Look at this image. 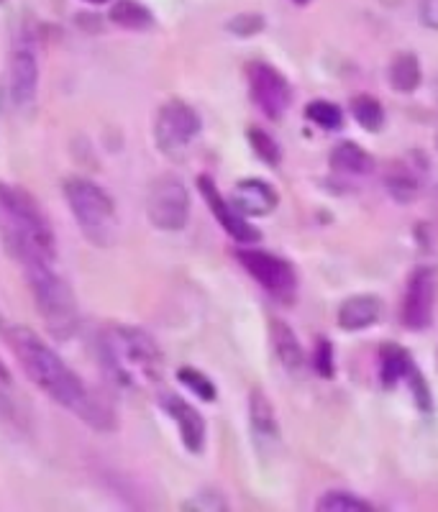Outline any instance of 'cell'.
<instances>
[{"label": "cell", "mask_w": 438, "mask_h": 512, "mask_svg": "<svg viewBox=\"0 0 438 512\" xmlns=\"http://www.w3.org/2000/svg\"><path fill=\"white\" fill-rule=\"evenodd\" d=\"M3 338L21 364V372L29 377L36 390L57 402L59 408L70 410L72 415L93 425L95 431H111L116 423L111 408L98 400V395L82 382L80 374L39 333L26 326H8Z\"/></svg>", "instance_id": "obj_1"}, {"label": "cell", "mask_w": 438, "mask_h": 512, "mask_svg": "<svg viewBox=\"0 0 438 512\" xmlns=\"http://www.w3.org/2000/svg\"><path fill=\"white\" fill-rule=\"evenodd\" d=\"M0 244L21 269L54 267L57 236L31 192L0 182Z\"/></svg>", "instance_id": "obj_2"}, {"label": "cell", "mask_w": 438, "mask_h": 512, "mask_svg": "<svg viewBox=\"0 0 438 512\" xmlns=\"http://www.w3.org/2000/svg\"><path fill=\"white\" fill-rule=\"evenodd\" d=\"M98 356L108 377L129 392H146L162 384L164 356L144 328L113 323L98 331Z\"/></svg>", "instance_id": "obj_3"}, {"label": "cell", "mask_w": 438, "mask_h": 512, "mask_svg": "<svg viewBox=\"0 0 438 512\" xmlns=\"http://www.w3.org/2000/svg\"><path fill=\"white\" fill-rule=\"evenodd\" d=\"M24 274L31 297H34L36 313L44 320V328L57 341L75 336L80 328V308H77L72 287L54 272V267H31L24 269Z\"/></svg>", "instance_id": "obj_4"}, {"label": "cell", "mask_w": 438, "mask_h": 512, "mask_svg": "<svg viewBox=\"0 0 438 512\" xmlns=\"http://www.w3.org/2000/svg\"><path fill=\"white\" fill-rule=\"evenodd\" d=\"M62 190H65V200L82 236L93 241L95 246L113 244L118 233V216L111 195L85 177H70L65 180Z\"/></svg>", "instance_id": "obj_5"}, {"label": "cell", "mask_w": 438, "mask_h": 512, "mask_svg": "<svg viewBox=\"0 0 438 512\" xmlns=\"http://www.w3.org/2000/svg\"><path fill=\"white\" fill-rule=\"evenodd\" d=\"M236 262L269 297H275L277 303L290 305L298 295V274L282 256L257 249V246H241L236 249Z\"/></svg>", "instance_id": "obj_6"}, {"label": "cell", "mask_w": 438, "mask_h": 512, "mask_svg": "<svg viewBox=\"0 0 438 512\" xmlns=\"http://www.w3.org/2000/svg\"><path fill=\"white\" fill-rule=\"evenodd\" d=\"M146 218L159 231H182L190 223V192L177 177L164 175L149 185L146 190Z\"/></svg>", "instance_id": "obj_7"}, {"label": "cell", "mask_w": 438, "mask_h": 512, "mask_svg": "<svg viewBox=\"0 0 438 512\" xmlns=\"http://www.w3.org/2000/svg\"><path fill=\"white\" fill-rule=\"evenodd\" d=\"M246 85L254 105L269 121H280L292 105V85L277 67L269 62L254 59L246 64Z\"/></svg>", "instance_id": "obj_8"}, {"label": "cell", "mask_w": 438, "mask_h": 512, "mask_svg": "<svg viewBox=\"0 0 438 512\" xmlns=\"http://www.w3.org/2000/svg\"><path fill=\"white\" fill-rule=\"evenodd\" d=\"M198 111L185 100H167L159 105L157 116H154V141H157L159 152L177 154L193 144L195 136L200 134Z\"/></svg>", "instance_id": "obj_9"}, {"label": "cell", "mask_w": 438, "mask_h": 512, "mask_svg": "<svg viewBox=\"0 0 438 512\" xmlns=\"http://www.w3.org/2000/svg\"><path fill=\"white\" fill-rule=\"evenodd\" d=\"M438 269L418 267L410 272L405 282L403 300H400V323L405 331L421 333L431 326L433 310H436Z\"/></svg>", "instance_id": "obj_10"}, {"label": "cell", "mask_w": 438, "mask_h": 512, "mask_svg": "<svg viewBox=\"0 0 438 512\" xmlns=\"http://www.w3.org/2000/svg\"><path fill=\"white\" fill-rule=\"evenodd\" d=\"M198 192H200V198L205 200V205H208V210L213 213V218H216L218 226H221L223 231L236 241V244L252 246L262 239L259 228H254L252 223H249V218L241 216L239 210L231 205V200L218 190V185L211 180V177L208 175L198 177Z\"/></svg>", "instance_id": "obj_11"}, {"label": "cell", "mask_w": 438, "mask_h": 512, "mask_svg": "<svg viewBox=\"0 0 438 512\" xmlns=\"http://www.w3.org/2000/svg\"><path fill=\"white\" fill-rule=\"evenodd\" d=\"M228 200L244 218H267L280 205V192L262 177H246L236 182Z\"/></svg>", "instance_id": "obj_12"}, {"label": "cell", "mask_w": 438, "mask_h": 512, "mask_svg": "<svg viewBox=\"0 0 438 512\" xmlns=\"http://www.w3.org/2000/svg\"><path fill=\"white\" fill-rule=\"evenodd\" d=\"M162 410L170 415L172 423L177 425L182 446H185L190 454H200L205 446V438H208V428H205V418L200 415V410L193 408V405L180 395H164Z\"/></svg>", "instance_id": "obj_13"}, {"label": "cell", "mask_w": 438, "mask_h": 512, "mask_svg": "<svg viewBox=\"0 0 438 512\" xmlns=\"http://www.w3.org/2000/svg\"><path fill=\"white\" fill-rule=\"evenodd\" d=\"M385 318V300L372 292L349 295L336 310V326L344 333H362Z\"/></svg>", "instance_id": "obj_14"}, {"label": "cell", "mask_w": 438, "mask_h": 512, "mask_svg": "<svg viewBox=\"0 0 438 512\" xmlns=\"http://www.w3.org/2000/svg\"><path fill=\"white\" fill-rule=\"evenodd\" d=\"M6 80L13 105L26 108V105L34 103L36 90H39V62H36V54L31 49L21 47L13 52Z\"/></svg>", "instance_id": "obj_15"}, {"label": "cell", "mask_w": 438, "mask_h": 512, "mask_svg": "<svg viewBox=\"0 0 438 512\" xmlns=\"http://www.w3.org/2000/svg\"><path fill=\"white\" fill-rule=\"evenodd\" d=\"M382 187L395 203L410 205L418 200L423 190V172L408 162V159H392L382 169Z\"/></svg>", "instance_id": "obj_16"}, {"label": "cell", "mask_w": 438, "mask_h": 512, "mask_svg": "<svg viewBox=\"0 0 438 512\" xmlns=\"http://www.w3.org/2000/svg\"><path fill=\"white\" fill-rule=\"evenodd\" d=\"M328 164H331L333 172L346 177H367L377 169V159L364 149L357 141H339L333 146L331 154H328Z\"/></svg>", "instance_id": "obj_17"}, {"label": "cell", "mask_w": 438, "mask_h": 512, "mask_svg": "<svg viewBox=\"0 0 438 512\" xmlns=\"http://www.w3.org/2000/svg\"><path fill=\"white\" fill-rule=\"evenodd\" d=\"M269 338H272V349H275V356L280 359L285 372H303L308 356H305V349L303 344H300L298 333L292 331L285 320H272V323H269Z\"/></svg>", "instance_id": "obj_18"}, {"label": "cell", "mask_w": 438, "mask_h": 512, "mask_svg": "<svg viewBox=\"0 0 438 512\" xmlns=\"http://www.w3.org/2000/svg\"><path fill=\"white\" fill-rule=\"evenodd\" d=\"M387 85L392 93L410 95L423 85V67L415 52H398L387 64Z\"/></svg>", "instance_id": "obj_19"}, {"label": "cell", "mask_w": 438, "mask_h": 512, "mask_svg": "<svg viewBox=\"0 0 438 512\" xmlns=\"http://www.w3.org/2000/svg\"><path fill=\"white\" fill-rule=\"evenodd\" d=\"M413 367V356L398 344H385L377 354V377L385 390H395L400 382H405Z\"/></svg>", "instance_id": "obj_20"}, {"label": "cell", "mask_w": 438, "mask_h": 512, "mask_svg": "<svg viewBox=\"0 0 438 512\" xmlns=\"http://www.w3.org/2000/svg\"><path fill=\"white\" fill-rule=\"evenodd\" d=\"M246 405H249V423H252L254 436L264 438V441L277 438V433H280V420H277L272 400H269L259 387H254V390L249 392V402H246Z\"/></svg>", "instance_id": "obj_21"}, {"label": "cell", "mask_w": 438, "mask_h": 512, "mask_svg": "<svg viewBox=\"0 0 438 512\" xmlns=\"http://www.w3.org/2000/svg\"><path fill=\"white\" fill-rule=\"evenodd\" d=\"M349 116L367 134H380L387 123L385 105L369 93H359L349 100Z\"/></svg>", "instance_id": "obj_22"}, {"label": "cell", "mask_w": 438, "mask_h": 512, "mask_svg": "<svg viewBox=\"0 0 438 512\" xmlns=\"http://www.w3.org/2000/svg\"><path fill=\"white\" fill-rule=\"evenodd\" d=\"M108 18L118 29L129 31H146L152 29L154 24V13L144 3H139V0H113Z\"/></svg>", "instance_id": "obj_23"}, {"label": "cell", "mask_w": 438, "mask_h": 512, "mask_svg": "<svg viewBox=\"0 0 438 512\" xmlns=\"http://www.w3.org/2000/svg\"><path fill=\"white\" fill-rule=\"evenodd\" d=\"M305 121L313 123L316 128H321V131H341L344 128V108L336 103H331V100L326 98H316L310 100L308 105H305Z\"/></svg>", "instance_id": "obj_24"}, {"label": "cell", "mask_w": 438, "mask_h": 512, "mask_svg": "<svg viewBox=\"0 0 438 512\" xmlns=\"http://www.w3.org/2000/svg\"><path fill=\"white\" fill-rule=\"evenodd\" d=\"M316 510L321 512H372L374 505L364 497L354 495L349 489H328L316 500Z\"/></svg>", "instance_id": "obj_25"}, {"label": "cell", "mask_w": 438, "mask_h": 512, "mask_svg": "<svg viewBox=\"0 0 438 512\" xmlns=\"http://www.w3.org/2000/svg\"><path fill=\"white\" fill-rule=\"evenodd\" d=\"M246 139H249V146H252V152L262 159L267 167H280L282 162V146L275 136L269 134L267 128L262 126H252L246 131Z\"/></svg>", "instance_id": "obj_26"}, {"label": "cell", "mask_w": 438, "mask_h": 512, "mask_svg": "<svg viewBox=\"0 0 438 512\" xmlns=\"http://www.w3.org/2000/svg\"><path fill=\"white\" fill-rule=\"evenodd\" d=\"M310 369L321 379L336 377V351H333L331 338L318 336L313 341V351H310Z\"/></svg>", "instance_id": "obj_27"}, {"label": "cell", "mask_w": 438, "mask_h": 512, "mask_svg": "<svg viewBox=\"0 0 438 512\" xmlns=\"http://www.w3.org/2000/svg\"><path fill=\"white\" fill-rule=\"evenodd\" d=\"M177 379H180L182 387H187V390L193 392L195 397H200L203 402H213L218 397L216 382H213L208 374L200 372V369L182 367L180 372H177Z\"/></svg>", "instance_id": "obj_28"}, {"label": "cell", "mask_w": 438, "mask_h": 512, "mask_svg": "<svg viewBox=\"0 0 438 512\" xmlns=\"http://www.w3.org/2000/svg\"><path fill=\"white\" fill-rule=\"evenodd\" d=\"M408 387H410V395H413L415 400V408L423 410V413H431L433 408V397H431V390H428V382L426 377H423V372L418 367H413V372L408 374Z\"/></svg>", "instance_id": "obj_29"}, {"label": "cell", "mask_w": 438, "mask_h": 512, "mask_svg": "<svg viewBox=\"0 0 438 512\" xmlns=\"http://www.w3.org/2000/svg\"><path fill=\"white\" fill-rule=\"evenodd\" d=\"M226 29L231 34L241 36V39H249V36L259 34L264 29V16H259V13H239V16L228 21Z\"/></svg>", "instance_id": "obj_30"}, {"label": "cell", "mask_w": 438, "mask_h": 512, "mask_svg": "<svg viewBox=\"0 0 438 512\" xmlns=\"http://www.w3.org/2000/svg\"><path fill=\"white\" fill-rule=\"evenodd\" d=\"M421 21L431 31H438V0H421Z\"/></svg>", "instance_id": "obj_31"}, {"label": "cell", "mask_w": 438, "mask_h": 512, "mask_svg": "<svg viewBox=\"0 0 438 512\" xmlns=\"http://www.w3.org/2000/svg\"><path fill=\"white\" fill-rule=\"evenodd\" d=\"M90 6H106V3H113V0H85Z\"/></svg>", "instance_id": "obj_32"}, {"label": "cell", "mask_w": 438, "mask_h": 512, "mask_svg": "<svg viewBox=\"0 0 438 512\" xmlns=\"http://www.w3.org/2000/svg\"><path fill=\"white\" fill-rule=\"evenodd\" d=\"M0 379H3V382H11V377H8V372L3 369V364H0Z\"/></svg>", "instance_id": "obj_33"}, {"label": "cell", "mask_w": 438, "mask_h": 512, "mask_svg": "<svg viewBox=\"0 0 438 512\" xmlns=\"http://www.w3.org/2000/svg\"><path fill=\"white\" fill-rule=\"evenodd\" d=\"M292 3H295V6H308L310 0H292Z\"/></svg>", "instance_id": "obj_34"}, {"label": "cell", "mask_w": 438, "mask_h": 512, "mask_svg": "<svg viewBox=\"0 0 438 512\" xmlns=\"http://www.w3.org/2000/svg\"><path fill=\"white\" fill-rule=\"evenodd\" d=\"M436 149H438V136H436Z\"/></svg>", "instance_id": "obj_35"}]
</instances>
